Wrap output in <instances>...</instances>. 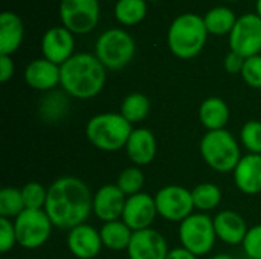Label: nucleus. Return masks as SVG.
I'll return each mask as SVG.
<instances>
[{"label": "nucleus", "instance_id": "ea45409f", "mask_svg": "<svg viewBox=\"0 0 261 259\" xmlns=\"http://www.w3.org/2000/svg\"><path fill=\"white\" fill-rule=\"evenodd\" d=\"M257 14L261 17V0H257Z\"/></svg>", "mask_w": 261, "mask_h": 259}, {"label": "nucleus", "instance_id": "4468645a", "mask_svg": "<svg viewBox=\"0 0 261 259\" xmlns=\"http://www.w3.org/2000/svg\"><path fill=\"white\" fill-rule=\"evenodd\" d=\"M75 38L73 34L64 26H55L44 32L41 38V52L43 58L63 66L75 53Z\"/></svg>", "mask_w": 261, "mask_h": 259}, {"label": "nucleus", "instance_id": "1a4fd4ad", "mask_svg": "<svg viewBox=\"0 0 261 259\" xmlns=\"http://www.w3.org/2000/svg\"><path fill=\"white\" fill-rule=\"evenodd\" d=\"M60 17L63 26L72 34H89L95 29L99 20L98 0H61Z\"/></svg>", "mask_w": 261, "mask_h": 259}, {"label": "nucleus", "instance_id": "6e6552de", "mask_svg": "<svg viewBox=\"0 0 261 259\" xmlns=\"http://www.w3.org/2000/svg\"><path fill=\"white\" fill-rule=\"evenodd\" d=\"M17 244L23 249L34 250L41 247L52 234V221L44 209H24L14 218Z\"/></svg>", "mask_w": 261, "mask_h": 259}, {"label": "nucleus", "instance_id": "a211bd4d", "mask_svg": "<svg viewBox=\"0 0 261 259\" xmlns=\"http://www.w3.org/2000/svg\"><path fill=\"white\" fill-rule=\"evenodd\" d=\"M125 151L135 166H144L154 160L158 143L153 131L148 128H135L127 140Z\"/></svg>", "mask_w": 261, "mask_h": 259}, {"label": "nucleus", "instance_id": "9d476101", "mask_svg": "<svg viewBox=\"0 0 261 259\" xmlns=\"http://www.w3.org/2000/svg\"><path fill=\"white\" fill-rule=\"evenodd\" d=\"M156 209L158 215L168 221H184L193 214L194 203L191 191L179 185H168L161 188L156 195Z\"/></svg>", "mask_w": 261, "mask_h": 259}, {"label": "nucleus", "instance_id": "5701e85b", "mask_svg": "<svg viewBox=\"0 0 261 259\" xmlns=\"http://www.w3.org/2000/svg\"><path fill=\"white\" fill-rule=\"evenodd\" d=\"M99 234H101L102 246L115 252L127 250L133 237V231L122 220L104 223L102 227L99 229Z\"/></svg>", "mask_w": 261, "mask_h": 259}, {"label": "nucleus", "instance_id": "a19ab883", "mask_svg": "<svg viewBox=\"0 0 261 259\" xmlns=\"http://www.w3.org/2000/svg\"><path fill=\"white\" fill-rule=\"evenodd\" d=\"M226 2H239V0H226Z\"/></svg>", "mask_w": 261, "mask_h": 259}, {"label": "nucleus", "instance_id": "9b49d317", "mask_svg": "<svg viewBox=\"0 0 261 259\" xmlns=\"http://www.w3.org/2000/svg\"><path fill=\"white\" fill-rule=\"evenodd\" d=\"M231 50L251 58L261 52V17L258 14H245L237 18L229 34Z\"/></svg>", "mask_w": 261, "mask_h": 259}, {"label": "nucleus", "instance_id": "39448f33", "mask_svg": "<svg viewBox=\"0 0 261 259\" xmlns=\"http://www.w3.org/2000/svg\"><path fill=\"white\" fill-rule=\"evenodd\" d=\"M200 154L205 163L217 172H231L242 159L240 147L228 130L208 131L200 140Z\"/></svg>", "mask_w": 261, "mask_h": 259}, {"label": "nucleus", "instance_id": "c9c22d12", "mask_svg": "<svg viewBox=\"0 0 261 259\" xmlns=\"http://www.w3.org/2000/svg\"><path fill=\"white\" fill-rule=\"evenodd\" d=\"M245 61L246 58H243L242 55L236 53V52H229L225 58V69L228 73L231 75H236V73H242L243 70V66H245Z\"/></svg>", "mask_w": 261, "mask_h": 259}, {"label": "nucleus", "instance_id": "6ab92c4d", "mask_svg": "<svg viewBox=\"0 0 261 259\" xmlns=\"http://www.w3.org/2000/svg\"><path fill=\"white\" fill-rule=\"evenodd\" d=\"M234 172L236 186L248 195L261 192V154L242 156Z\"/></svg>", "mask_w": 261, "mask_h": 259}, {"label": "nucleus", "instance_id": "c85d7f7f", "mask_svg": "<svg viewBox=\"0 0 261 259\" xmlns=\"http://www.w3.org/2000/svg\"><path fill=\"white\" fill-rule=\"evenodd\" d=\"M144 182H145V176L141 171V168L130 166V168H125L124 171H121V174L118 176L116 185L127 197H130V195L141 192Z\"/></svg>", "mask_w": 261, "mask_h": 259}, {"label": "nucleus", "instance_id": "37998d69", "mask_svg": "<svg viewBox=\"0 0 261 259\" xmlns=\"http://www.w3.org/2000/svg\"><path fill=\"white\" fill-rule=\"evenodd\" d=\"M245 259H251V258H245Z\"/></svg>", "mask_w": 261, "mask_h": 259}, {"label": "nucleus", "instance_id": "f8f14e48", "mask_svg": "<svg viewBox=\"0 0 261 259\" xmlns=\"http://www.w3.org/2000/svg\"><path fill=\"white\" fill-rule=\"evenodd\" d=\"M156 215H158V209H156L154 197H151L150 194L139 192L127 197L121 220L133 232H138V231L150 229Z\"/></svg>", "mask_w": 261, "mask_h": 259}, {"label": "nucleus", "instance_id": "473e14b6", "mask_svg": "<svg viewBox=\"0 0 261 259\" xmlns=\"http://www.w3.org/2000/svg\"><path fill=\"white\" fill-rule=\"evenodd\" d=\"M240 75L249 87L261 89V55L246 58Z\"/></svg>", "mask_w": 261, "mask_h": 259}, {"label": "nucleus", "instance_id": "4be33fe9", "mask_svg": "<svg viewBox=\"0 0 261 259\" xmlns=\"http://www.w3.org/2000/svg\"><path fill=\"white\" fill-rule=\"evenodd\" d=\"M199 119L208 131L225 130L229 122V107L222 98H208L200 104Z\"/></svg>", "mask_w": 261, "mask_h": 259}, {"label": "nucleus", "instance_id": "20e7f679", "mask_svg": "<svg viewBox=\"0 0 261 259\" xmlns=\"http://www.w3.org/2000/svg\"><path fill=\"white\" fill-rule=\"evenodd\" d=\"M133 130V125L121 113H99L86 124L89 142L106 153H116L125 148Z\"/></svg>", "mask_w": 261, "mask_h": 259}, {"label": "nucleus", "instance_id": "423d86ee", "mask_svg": "<svg viewBox=\"0 0 261 259\" xmlns=\"http://www.w3.org/2000/svg\"><path fill=\"white\" fill-rule=\"evenodd\" d=\"M136 44L133 37L122 29L102 32L95 43V55L106 69H124L135 56Z\"/></svg>", "mask_w": 261, "mask_h": 259}, {"label": "nucleus", "instance_id": "a878e982", "mask_svg": "<svg viewBox=\"0 0 261 259\" xmlns=\"http://www.w3.org/2000/svg\"><path fill=\"white\" fill-rule=\"evenodd\" d=\"M132 125L144 121L150 113V99L142 93H130L122 99L119 111Z\"/></svg>", "mask_w": 261, "mask_h": 259}, {"label": "nucleus", "instance_id": "aec40b11", "mask_svg": "<svg viewBox=\"0 0 261 259\" xmlns=\"http://www.w3.org/2000/svg\"><path fill=\"white\" fill-rule=\"evenodd\" d=\"M217 238L229 246L243 244L248 235V224L245 218L234 211H222L214 218Z\"/></svg>", "mask_w": 261, "mask_h": 259}, {"label": "nucleus", "instance_id": "bb28decb", "mask_svg": "<svg viewBox=\"0 0 261 259\" xmlns=\"http://www.w3.org/2000/svg\"><path fill=\"white\" fill-rule=\"evenodd\" d=\"M193 203L194 209H199L200 212H210L216 209L222 202V191L214 183H200L193 191Z\"/></svg>", "mask_w": 261, "mask_h": 259}, {"label": "nucleus", "instance_id": "0eeeda50", "mask_svg": "<svg viewBox=\"0 0 261 259\" xmlns=\"http://www.w3.org/2000/svg\"><path fill=\"white\" fill-rule=\"evenodd\" d=\"M179 240L182 247L194 256L210 253L217 240L214 218L205 212L191 214L179 226Z\"/></svg>", "mask_w": 261, "mask_h": 259}, {"label": "nucleus", "instance_id": "7c9ffc66", "mask_svg": "<svg viewBox=\"0 0 261 259\" xmlns=\"http://www.w3.org/2000/svg\"><path fill=\"white\" fill-rule=\"evenodd\" d=\"M240 140L251 154H261V122L249 121L240 131Z\"/></svg>", "mask_w": 261, "mask_h": 259}, {"label": "nucleus", "instance_id": "f257e3e1", "mask_svg": "<svg viewBox=\"0 0 261 259\" xmlns=\"http://www.w3.org/2000/svg\"><path fill=\"white\" fill-rule=\"evenodd\" d=\"M44 211L55 227L70 231L93 212V195L81 179L64 176L47 188Z\"/></svg>", "mask_w": 261, "mask_h": 259}, {"label": "nucleus", "instance_id": "393cba45", "mask_svg": "<svg viewBox=\"0 0 261 259\" xmlns=\"http://www.w3.org/2000/svg\"><path fill=\"white\" fill-rule=\"evenodd\" d=\"M147 15L145 0H118L115 5V17L124 26H135Z\"/></svg>", "mask_w": 261, "mask_h": 259}, {"label": "nucleus", "instance_id": "2eb2a0df", "mask_svg": "<svg viewBox=\"0 0 261 259\" xmlns=\"http://www.w3.org/2000/svg\"><path fill=\"white\" fill-rule=\"evenodd\" d=\"M127 195L118 185H102L93 194V214L104 223L122 218Z\"/></svg>", "mask_w": 261, "mask_h": 259}, {"label": "nucleus", "instance_id": "2f4dec72", "mask_svg": "<svg viewBox=\"0 0 261 259\" xmlns=\"http://www.w3.org/2000/svg\"><path fill=\"white\" fill-rule=\"evenodd\" d=\"M67 110V101L64 96L54 93L44 98L41 104V113L47 121H57L60 119Z\"/></svg>", "mask_w": 261, "mask_h": 259}, {"label": "nucleus", "instance_id": "e433bc0d", "mask_svg": "<svg viewBox=\"0 0 261 259\" xmlns=\"http://www.w3.org/2000/svg\"><path fill=\"white\" fill-rule=\"evenodd\" d=\"M14 75V61L9 55H0V81L8 82Z\"/></svg>", "mask_w": 261, "mask_h": 259}, {"label": "nucleus", "instance_id": "412c9836", "mask_svg": "<svg viewBox=\"0 0 261 259\" xmlns=\"http://www.w3.org/2000/svg\"><path fill=\"white\" fill-rule=\"evenodd\" d=\"M24 37L23 20L11 12L0 14V55H12L21 44Z\"/></svg>", "mask_w": 261, "mask_h": 259}, {"label": "nucleus", "instance_id": "4c0bfd02", "mask_svg": "<svg viewBox=\"0 0 261 259\" xmlns=\"http://www.w3.org/2000/svg\"><path fill=\"white\" fill-rule=\"evenodd\" d=\"M167 259H197V256H194L193 253H190L184 247H176V249L170 250Z\"/></svg>", "mask_w": 261, "mask_h": 259}, {"label": "nucleus", "instance_id": "c756f323", "mask_svg": "<svg viewBox=\"0 0 261 259\" xmlns=\"http://www.w3.org/2000/svg\"><path fill=\"white\" fill-rule=\"evenodd\" d=\"M21 195L26 209H44L47 189L38 182H29L21 188Z\"/></svg>", "mask_w": 261, "mask_h": 259}, {"label": "nucleus", "instance_id": "7ed1b4c3", "mask_svg": "<svg viewBox=\"0 0 261 259\" xmlns=\"http://www.w3.org/2000/svg\"><path fill=\"white\" fill-rule=\"evenodd\" d=\"M208 31L203 17L187 12L176 17L170 24L167 43L174 56L180 60H191L202 52Z\"/></svg>", "mask_w": 261, "mask_h": 259}, {"label": "nucleus", "instance_id": "72a5a7b5", "mask_svg": "<svg viewBox=\"0 0 261 259\" xmlns=\"http://www.w3.org/2000/svg\"><path fill=\"white\" fill-rule=\"evenodd\" d=\"M242 246L248 258L261 259V224H257L248 231V235Z\"/></svg>", "mask_w": 261, "mask_h": 259}, {"label": "nucleus", "instance_id": "f03ea898", "mask_svg": "<svg viewBox=\"0 0 261 259\" xmlns=\"http://www.w3.org/2000/svg\"><path fill=\"white\" fill-rule=\"evenodd\" d=\"M61 67V87L75 99H92L106 84V67L92 53H75Z\"/></svg>", "mask_w": 261, "mask_h": 259}, {"label": "nucleus", "instance_id": "dca6fc26", "mask_svg": "<svg viewBox=\"0 0 261 259\" xmlns=\"http://www.w3.org/2000/svg\"><path fill=\"white\" fill-rule=\"evenodd\" d=\"M66 243L70 253L78 259L96 258L101 249L104 247L99 231H96L93 226L87 223H83L70 229Z\"/></svg>", "mask_w": 261, "mask_h": 259}, {"label": "nucleus", "instance_id": "79ce46f5", "mask_svg": "<svg viewBox=\"0 0 261 259\" xmlns=\"http://www.w3.org/2000/svg\"><path fill=\"white\" fill-rule=\"evenodd\" d=\"M145 2H156V0H145Z\"/></svg>", "mask_w": 261, "mask_h": 259}, {"label": "nucleus", "instance_id": "b1692460", "mask_svg": "<svg viewBox=\"0 0 261 259\" xmlns=\"http://www.w3.org/2000/svg\"><path fill=\"white\" fill-rule=\"evenodd\" d=\"M203 20H205L208 34L225 35V34H231L232 27L236 26L237 17L232 9H229L226 6H217V8H213L211 11H208L206 15L203 17Z\"/></svg>", "mask_w": 261, "mask_h": 259}, {"label": "nucleus", "instance_id": "ddd939ff", "mask_svg": "<svg viewBox=\"0 0 261 259\" xmlns=\"http://www.w3.org/2000/svg\"><path fill=\"white\" fill-rule=\"evenodd\" d=\"M168 253L167 240L161 232L151 227L133 232L127 249L128 259H167Z\"/></svg>", "mask_w": 261, "mask_h": 259}, {"label": "nucleus", "instance_id": "f3484780", "mask_svg": "<svg viewBox=\"0 0 261 259\" xmlns=\"http://www.w3.org/2000/svg\"><path fill=\"white\" fill-rule=\"evenodd\" d=\"M24 81L34 90H52L61 81V67L46 58L34 60L24 69Z\"/></svg>", "mask_w": 261, "mask_h": 259}, {"label": "nucleus", "instance_id": "f704fd0d", "mask_svg": "<svg viewBox=\"0 0 261 259\" xmlns=\"http://www.w3.org/2000/svg\"><path fill=\"white\" fill-rule=\"evenodd\" d=\"M15 244H17V234L14 227V221L0 217V252L2 253L9 252Z\"/></svg>", "mask_w": 261, "mask_h": 259}, {"label": "nucleus", "instance_id": "cd10ccee", "mask_svg": "<svg viewBox=\"0 0 261 259\" xmlns=\"http://www.w3.org/2000/svg\"><path fill=\"white\" fill-rule=\"evenodd\" d=\"M24 202L21 189L6 186L0 191V217L3 218H17L24 211Z\"/></svg>", "mask_w": 261, "mask_h": 259}, {"label": "nucleus", "instance_id": "58836bf2", "mask_svg": "<svg viewBox=\"0 0 261 259\" xmlns=\"http://www.w3.org/2000/svg\"><path fill=\"white\" fill-rule=\"evenodd\" d=\"M211 259H236V258H234V256H231V255H228V253H219V255L213 256Z\"/></svg>", "mask_w": 261, "mask_h": 259}]
</instances>
